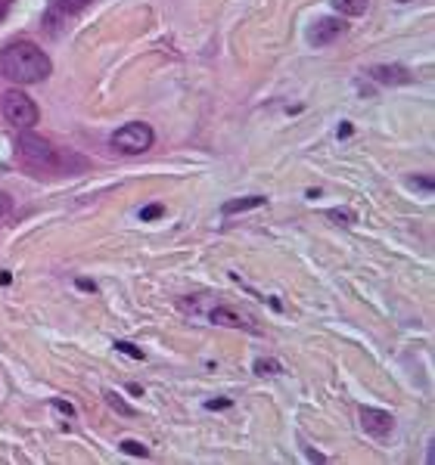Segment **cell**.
Segmentation results:
<instances>
[{"label":"cell","instance_id":"obj_17","mask_svg":"<svg viewBox=\"0 0 435 465\" xmlns=\"http://www.w3.org/2000/svg\"><path fill=\"white\" fill-rule=\"evenodd\" d=\"M162 214H165L162 205H146V208L140 211V218H144V220H156V218H162Z\"/></svg>","mask_w":435,"mask_h":465},{"label":"cell","instance_id":"obj_14","mask_svg":"<svg viewBox=\"0 0 435 465\" xmlns=\"http://www.w3.org/2000/svg\"><path fill=\"white\" fill-rule=\"evenodd\" d=\"M255 372H259V375H277L280 363L277 360H264V357H261V360H255Z\"/></svg>","mask_w":435,"mask_h":465},{"label":"cell","instance_id":"obj_6","mask_svg":"<svg viewBox=\"0 0 435 465\" xmlns=\"http://www.w3.org/2000/svg\"><path fill=\"white\" fill-rule=\"evenodd\" d=\"M342 31H345V22H342V19L324 16V19H317V22L308 29V41L314 44V47H326V44H333Z\"/></svg>","mask_w":435,"mask_h":465},{"label":"cell","instance_id":"obj_4","mask_svg":"<svg viewBox=\"0 0 435 465\" xmlns=\"http://www.w3.org/2000/svg\"><path fill=\"white\" fill-rule=\"evenodd\" d=\"M153 143H156V133L144 121H131L112 133V146L124 152V155H140V152H146Z\"/></svg>","mask_w":435,"mask_h":465},{"label":"cell","instance_id":"obj_5","mask_svg":"<svg viewBox=\"0 0 435 465\" xmlns=\"http://www.w3.org/2000/svg\"><path fill=\"white\" fill-rule=\"evenodd\" d=\"M361 425H364V431L373 434V437H386V434H392L395 419H392V413H386V409L364 407L361 409Z\"/></svg>","mask_w":435,"mask_h":465},{"label":"cell","instance_id":"obj_22","mask_svg":"<svg viewBox=\"0 0 435 465\" xmlns=\"http://www.w3.org/2000/svg\"><path fill=\"white\" fill-rule=\"evenodd\" d=\"M78 285H81L84 292H94V289H96V285H94V282H87V280H81V282H78Z\"/></svg>","mask_w":435,"mask_h":465},{"label":"cell","instance_id":"obj_18","mask_svg":"<svg viewBox=\"0 0 435 465\" xmlns=\"http://www.w3.org/2000/svg\"><path fill=\"white\" fill-rule=\"evenodd\" d=\"M50 404H53V409H59V413H66L69 419H72V416H75V407H72V404H66V400H59V397H53V400H50Z\"/></svg>","mask_w":435,"mask_h":465},{"label":"cell","instance_id":"obj_8","mask_svg":"<svg viewBox=\"0 0 435 465\" xmlns=\"http://www.w3.org/2000/svg\"><path fill=\"white\" fill-rule=\"evenodd\" d=\"M209 320L211 323H218V326H230V329H252V332H259L252 323H249V317H243L239 310H234V307H215L209 314Z\"/></svg>","mask_w":435,"mask_h":465},{"label":"cell","instance_id":"obj_1","mask_svg":"<svg viewBox=\"0 0 435 465\" xmlns=\"http://www.w3.org/2000/svg\"><path fill=\"white\" fill-rule=\"evenodd\" d=\"M16 162H19L25 171H31V174H78V171H84L87 168V158L81 155H75V152H69V149H59V146H53L50 140H44L38 137V133H29V131H22L19 137H16Z\"/></svg>","mask_w":435,"mask_h":465},{"label":"cell","instance_id":"obj_3","mask_svg":"<svg viewBox=\"0 0 435 465\" xmlns=\"http://www.w3.org/2000/svg\"><path fill=\"white\" fill-rule=\"evenodd\" d=\"M0 109H4V118L13 124V128H19V131H29L38 124L41 118V112H38V106H34V100L29 93H22L19 87H13V91H6L4 93V100H0Z\"/></svg>","mask_w":435,"mask_h":465},{"label":"cell","instance_id":"obj_10","mask_svg":"<svg viewBox=\"0 0 435 465\" xmlns=\"http://www.w3.org/2000/svg\"><path fill=\"white\" fill-rule=\"evenodd\" d=\"M367 4L370 0H333L336 13H342V16H364L367 13Z\"/></svg>","mask_w":435,"mask_h":465},{"label":"cell","instance_id":"obj_11","mask_svg":"<svg viewBox=\"0 0 435 465\" xmlns=\"http://www.w3.org/2000/svg\"><path fill=\"white\" fill-rule=\"evenodd\" d=\"M87 4H91V0H50L53 13H59V16H75V13H81Z\"/></svg>","mask_w":435,"mask_h":465},{"label":"cell","instance_id":"obj_2","mask_svg":"<svg viewBox=\"0 0 435 465\" xmlns=\"http://www.w3.org/2000/svg\"><path fill=\"white\" fill-rule=\"evenodd\" d=\"M50 71V56L31 41H13L0 50V75L13 84H41Z\"/></svg>","mask_w":435,"mask_h":465},{"label":"cell","instance_id":"obj_20","mask_svg":"<svg viewBox=\"0 0 435 465\" xmlns=\"http://www.w3.org/2000/svg\"><path fill=\"white\" fill-rule=\"evenodd\" d=\"M411 183H414V186H420V190H426V193L432 190V177H414Z\"/></svg>","mask_w":435,"mask_h":465},{"label":"cell","instance_id":"obj_21","mask_svg":"<svg viewBox=\"0 0 435 465\" xmlns=\"http://www.w3.org/2000/svg\"><path fill=\"white\" fill-rule=\"evenodd\" d=\"M206 407H209V409H227V407H230V400H227V397H221V400H209Z\"/></svg>","mask_w":435,"mask_h":465},{"label":"cell","instance_id":"obj_19","mask_svg":"<svg viewBox=\"0 0 435 465\" xmlns=\"http://www.w3.org/2000/svg\"><path fill=\"white\" fill-rule=\"evenodd\" d=\"M10 208H13V199L4 190H0V218H6V214H10Z\"/></svg>","mask_w":435,"mask_h":465},{"label":"cell","instance_id":"obj_15","mask_svg":"<svg viewBox=\"0 0 435 465\" xmlns=\"http://www.w3.org/2000/svg\"><path fill=\"white\" fill-rule=\"evenodd\" d=\"M106 400H109V407H112V409H119L121 416H134V409L124 404V400H121L119 394H115V391H109V394H106Z\"/></svg>","mask_w":435,"mask_h":465},{"label":"cell","instance_id":"obj_12","mask_svg":"<svg viewBox=\"0 0 435 465\" xmlns=\"http://www.w3.org/2000/svg\"><path fill=\"white\" fill-rule=\"evenodd\" d=\"M121 446V453H128V456H137V459H146L149 456V450L140 441H134V437H124V441L119 444Z\"/></svg>","mask_w":435,"mask_h":465},{"label":"cell","instance_id":"obj_9","mask_svg":"<svg viewBox=\"0 0 435 465\" xmlns=\"http://www.w3.org/2000/svg\"><path fill=\"white\" fill-rule=\"evenodd\" d=\"M264 202H268L264 195H246V199H230V202H224V205H221V211L230 218V214H239V211H249V208H261Z\"/></svg>","mask_w":435,"mask_h":465},{"label":"cell","instance_id":"obj_13","mask_svg":"<svg viewBox=\"0 0 435 465\" xmlns=\"http://www.w3.org/2000/svg\"><path fill=\"white\" fill-rule=\"evenodd\" d=\"M326 218L336 220V223H342V227H351V223H354V211H349V208H330V211H326Z\"/></svg>","mask_w":435,"mask_h":465},{"label":"cell","instance_id":"obj_16","mask_svg":"<svg viewBox=\"0 0 435 465\" xmlns=\"http://www.w3.org/2000/svg\"><path fill=\"white\" fill-rule=\"evenodd\" d=\"M115 347H119L121 354L134 357V360H144V351H140V347H134V344H131V342H115Z\"/></svg>","mask_w":435,"mask_h":465},{"label":"cell","instance_id":"obj_7","mask_svg":"<svg viewBox=\"0 0 435 465\" xmlns=\"http://www.w3.org/2000/svg\"><path fill=\"white\" fill-rule=\"evenodd\" d=\"M367 75L379 84H411L414 81V75L404 66H373Z\"/></svg>","mask_w":435,"mask_h":465}]
</instances>
